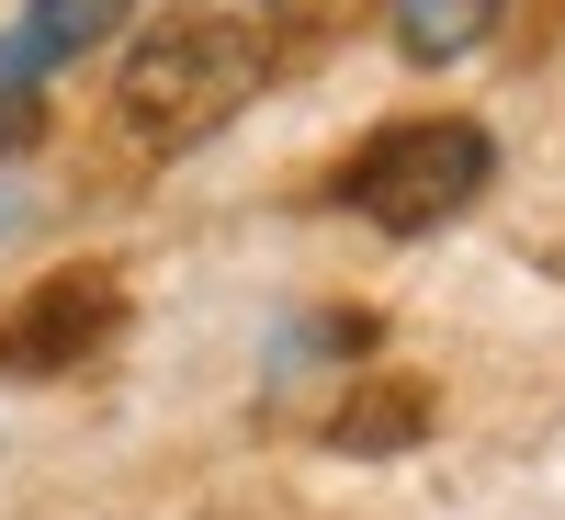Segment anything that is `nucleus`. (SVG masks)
<instances>
[{"label": "nucleus", "instance_id": "obj_1", "mask_svg": "<svg viewBox=\"0 0 565 520\" xmlns=\"http://www.w3.org/2000/svg\"><path fill=\"white\" fill-rule=\"evenodd\" d=\"M282 12H295V0H193V12H159L125 45V91H114L136 148H193V136H215L282 68V45H295Z\"/></svg>", "mask_w": 565, "mask_h": 520}, {"label": "nucleus", "instance_id": "obj_2", "mask_svg": "<svg viewBox=\"0 0 565 520\" xmlns=\"http://www.w3.org/2000/svg\"><path fill=\"white\" fill-rule=\"evenodd\" d=\"M487 170H498L487 125H463V114H407V125L373 136V148L340 159V204H351L362 226H385V238H430V226H452L463 204L487 193Z\"/></svg>", "mask_w": 565, "mask_h": 520}, {"label": "nucleus", "instance_id": "obj_3", "mask_svg": "<svg viewBox=\"0 0 565 520\" xmlns=\"http://www.w3.org/2000/svg\"><path fill=\"white\" fill-rule=\"evenodd\" d=\"M114 317H125L114 272H57V283L34 295V317L0 340V362H12V373H57V362H79V351H103Z\"/></svg>", "mask_w": 565, "mask_h": 520}, {"label": "nucleus", "instance_id": "obj_4", "mask_svg": "<svg viewBox=\"0 0 565 520\" xmlns=\"http://www.w3.org/2000/svg\"><path fill=\"white\" fill-rule=\"evenodd\" d=\"M125 23V0H34V12L12 23V34H0V79H45V68H68L79 57V45H103Z\"/></svg>", "mask_w": 565, "mask_h": 520}, {"label": "nucleus", "instance_id": "obj_5", "mask_svg": "<svg viewBox=\"0 0 565 520\" xmlns=\"http://www.w3.org/2000/svg\"><path fill=\"white\" fill-rule=\"evenodd\" d=\"M498 12H509V0H385V23H396V57H418V68H441V57H476Z\"/></svg>", "mask_w": 565, "mask_h": 520}, {"label": "nucleus", "instance_id": "obj_6", "mask_svg": "<svg viewBox=\"0 0 565 520\" xmlns=\"http://www.w3.org/2000/svg\"><path fill=\"white\" fill-rule=\"evenodd\" d=\"M23 136H34V91L0 79V148H23Z\"/></svg>", "mask_w": 565, "mask_h": 520}]
</instances>
